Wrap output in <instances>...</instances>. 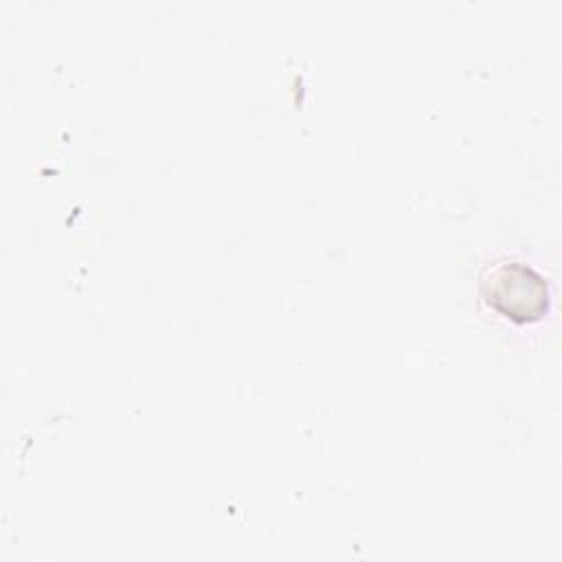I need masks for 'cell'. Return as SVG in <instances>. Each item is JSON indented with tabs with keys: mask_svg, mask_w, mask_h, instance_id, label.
<instances>
[{
	"mask_svg": "<svg viewBox=\"0 0 562 562\" xmlns=\"http://www.w3.org/2000/svg\"><path fill=\"white\" fill-rule=\"evenodd\" d=\"M481 296L490 310L514 323L540 321L549 310L544 277L516 259L496 261L483 272Z\"/></svg>",
	"mask_w": 562,
	"mask_h": 562,
	"instance_id": "cell-1",
	"label": "cell"
}]
</instances>
